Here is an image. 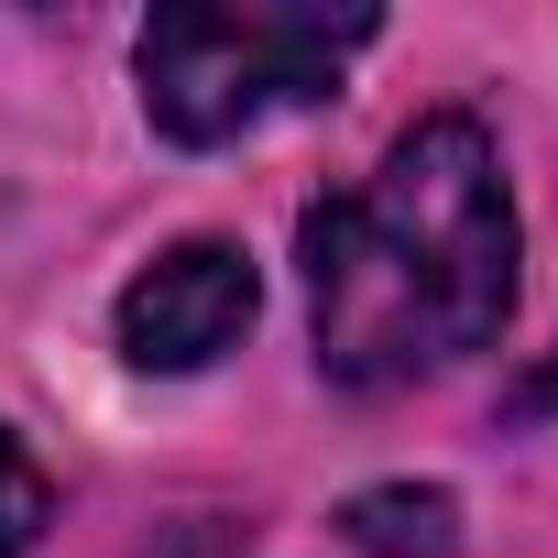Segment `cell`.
<instances>
[{"instance_id":"6da1fadb","label":"cell","mask_w":558,"mask_h":558,"mask_svg":"<svg viewBox=\"0 0 558 558\" xmlns=\"http://www.w3.org/2000/svg\"><path fill=\"white\" fill-rule=\"evenodd\" d=\"M514 252L525 230H514L493 132L471 110H427L416 132H395V154L362 186L296 219L318 373L351 395H384L493 351L514 318Z\"/></svg>"},{"instance_id":"7a4b0ae2","label":"cell","mask_w":558,"mask_h":558,"mask_svg":"<svg viewBox=\"0 0 558 558\" xmlns=\"http://www.w3.org/2000/svg\"><path fill=\"white\" fill-rule=\"evenodd\" d=\"M384 34V12H230V0H175L132 34L143 121L186 154L263 132L274 110H318L340 66Z\"/></svg>"},{"instance_id":"3957f363","label":"cell","mask_w":558,"mask_h":558,"mask_svg":"<svg viewBox=\"0 0 558 558\" xmlns=\"http://www.w3.org/2000/svg\"><path fill=\"white\" fill-rule=\"evenodd\" d=\"M252 307H263L252 252L219 241V230H197V241L154 252L132 286H121L110 329H121V362H132V373H208V362L252 329Z\"/></svg>"},{"instance_id":"277c9868","label":"cell","mask_w":558,"mask_h":558,"mask_svg":"<svg viewBox=\"0 0 558 558\" xmlns=\"http://www.w3.org/2000/svg\"><path fill=\"white\" fill-rule=\"evenodd\" d=\"M351 536L373 558H449L460 547V504L449 493H362L351 504Z\"/></svg>"},{"instance_id":"5b68a950","label":"cell","mask_w":558,"mask_h":558,"mask_svg":"<svg viewBox=\"0 0 558 558\" xmlns=\"http://www.w3.org/2000/svg\"><path fill=\"white\" fill-rule=\"evenodd\" d=\"M45 514H56V493H45V471L23 460V438L0 427V558H34V536H45Z\"/></svg>"},{"instance_id":"8992f818","label":"cell","mask_w":558,"mask_h":558,"mask_svg":"<svg viewBox=\"0 0 558 558\" xmlns=\"http://www.w3.org/2000/svg\"><path fill=\"white\" fill-rule=\"evenodd\" d=\"M547 395H558V373H547Z\"/></svg>"}]
</instances>
